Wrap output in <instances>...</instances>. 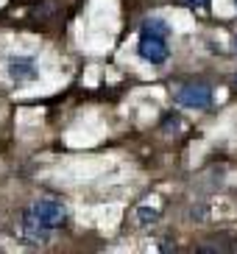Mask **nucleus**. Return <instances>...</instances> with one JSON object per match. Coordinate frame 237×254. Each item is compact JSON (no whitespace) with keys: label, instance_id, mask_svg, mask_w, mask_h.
<instances>
[{"label":"nucleus","instance_id":"1","mask_svg":"<svg viewBox=\"0 0 237 254\" xmlns=\"http://www.w3.org/2000/svg\"><path fill=\"white\" fill-rule=\"evenodd\" d=\"M173 98L184 109H209L212 106V87L204 81H190V84H181Z\"/></svg>","mask_w":237,"mask_h":254},{"label":"nucleus","instance_id":"2","mask_svg":"<svg viewBox=\"0 0 237 254\" xmlns=\"http://www.w3.org/2000/svg\"><path fill=\"white\" fill-rule=\"evenodd\" d=\"M137 53H140L142 62L148 64H165L168 56H171V48H168V37H154V34H140V42H137Z\"/></svg>","mask_w":237,"mask_h":254},{"label":"nucleus","instance_id":"3","mask_svg":"<svg viewBox=\"0 0 237 254\" xmlns=\"http://www.w3.org/2000/svg\"><path fill=\"white\" fill-rule=\"evenodd\" d=\"M31 212H34L39 221H45L51 229H56V226H61L67 221V207L59 198H39V201L31 204Z\"/></svg>","mask_w":237,"mask_h":254},{"label":"nucleus","instance_id":"4","mask_svg":"<svg viewBox=\"0 0 237 254\" xmlns=\"http://www.w3.org/2000/svg\"><path fill=\"white\" fill-rule=\"evenodd\" d=\"M48 238H51V226L39 221L31 209H25L22 212V240L31 246H42V243H48Z\"/></svg>","mask_w":237,"mask_h":254},{"label":"nucleus","instance_id":"5","mask_svg":"<svg viewBox=\"0 0 237 254\" xmlns=\"http://www.w3.org/2000/svg\"><path fill=\"white\" fill-rule=\"evenodd\" d=\"M6 70H8V78L14 84H25V81L37 78V62L31 56H11L6 62Z\"/></svg>","mask_w":237,"mask_h":254},{"label":"nucleus","instance_id":"6","mask_svg":"<svg viewBox=\"0 0 237 254\" xmlns=\"http://www.w3.org/2000/svg\"><path fill=\"white\" fill-rule=\"evenodd\" d=\"M140 34H154V37H168V34H171V25L165 23L162 17H148V20H142V25H140Z\"/></svg>","mask_w":237,"mask_h":254},{"label":"nucleus","instance_id":"7","mask_svg":"<svg viewBox=\"0 0 237 254\" xmlns=\"http://www.w3.org/2000/svg\"><path fill=\"white\" fill-rule=\"evenodd\" d=\"M137 221H140L142 226H151L159 221V209L156 207H148V204H142V207H137Z\"/></svg>","mask_w":237,"mask_h":254},{"label":"nucleus","instance_id":"8","mask_svg":"<svg viewBox=\"0 0 237 254\" xmlns=\"http://www.w3.org/2000/svg\"><path fill=\"white\" fill-rule=\"evenodd\" d=\"M162 120H165V131H178V128H181V118L173 115V112H168Z\"/></svg>","mask_w":237,"mask_h":254},{"label":"nucleus","instance_id":"9","mask_svg":"<svg viewBox=\"0 0 237 254\" xmlns=\"http://www.w3.org/2000/svg\"><path fill=\"white\" fill-rule=\"evenodd\" d=\"M181 3H187V6H204V3H209V0H181Z\"/></svg>","mask_w":237,"mask_h":254},{"label":"nucleus","instance_id":"10","mask_svg":"<svg viewBox=\"0 0 237 254\" xmlns=\"http://www.w3.org/2000/svg\"><path fill=\"white\" fill-rule=\"evenodd\" d=\"M235 51H237V39H235Z\"/></svg>","mask_w":237,"mask_h":254},{"label":"nucleus","instance_id":"11","mask_svg":"<svg viewBox=\"0 0 237 254\" xmlns=\"http://www.w3.org/2000/svg\"><path fill=\"white\" fill-rule=\"evenodd\" d=\"M235 84H237V75H235Z\"/></svg>","mask_w":237,"mask_h":254},{"label":"nucleus","instance_id":"12","mask_svg":"<svg viewBox=\"0 0 237 254\" xmlns=\"http://www.w3.org/2000/svg\"><path fill=\"white\" fill-rule=\"evenodd\" d=\"M235 6H237V0H235Z\"/></svg>","mask_w":237,"mask_h":254}]
</instances>
